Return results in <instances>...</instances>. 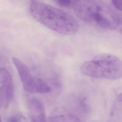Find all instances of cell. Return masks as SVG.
Wrapping results in <instances>:
<instances>
[{"label":"cell","mask_w":122,"mask_h":122,"mask_svg":"<svg viewBox=\"0 0 122 122\" xmlns=\"http://www.w3.org/2000/svg\"><path fill=\"white\" fill-rule=\"evenodd\" d=\"M30 9L36 20L60 34L71 35L79 30V24L75 19L61 9L38 1L32 2Z\"/></svg>","instance_id":"obj_1"},{"label":"cell","mask_w":122,"mask_h":122,"mask_svg":"<svg viewBox=\"0 0 122 122\" xmlns=\"http://www.w3.org/2000/svg\"><path fill=\"white\" fill-rule=\"evenodd\" d=\"M80 70L83 74L93 78L118 79L122 77V61L116 56L102 54L83 63Z\"/></svg>","instance_id":"obj_2"},{"label":"cell","mask_w":122,"mask_h":122,"mask_svg":"<svg viewBox=\"0 0 122 122\" xmlns=\"http://www.w3.org/2000/svg\"><path fill=\"white\" fill-rule=\"evenodd\" d=\"M72 7L76 15L85 22L93 21L95 14L101 10L95 0H75Z\"/></svg>","instance_id":"obj_3"},{"label":"cell","mask_w":122,"mask_h":122,"mask_svg":"<svg viewBox=\"0 0 122 122\" xmlns=\"http://www.w3.org/2000/svg\"><path fill=\"white\" fill-rule=\"evenodd\" d=\"M14 94L13 81L10 74L5 68H0V108L8 107Z\"/></svg>","instance_id":"obj_4"},{"label":"cell","mask_w":122,"mask_h":122,"mask_svg":"<svg viewBox=\"0 0 122 122\" xmlns=\"http://www.w3.org/2000/svg\"><path fill=\"white\" fill-rule=\"evenodd\" d=\"M12 61L17 70L24 90L28 93L33 94L35 76H33L29 68L18 58L13 57Z\"/></svg>","instance_id":"obj_5"},{"label":"cell","mask_w":122,"mask_h":122,"mask_svg":"<svg viewBox=\"0 0 122 122\" xmlns=\"http://www.w3.org/2000/svg\"><path fill=\"white\" fill-rule=\"evenodd\" d=\"M28 105L31 122H46L45 107L40 100L32 98L29 100Z\"/></svg>","instance_id":"obj_6"},{"label":"cell","mask_w":122,"mask_h":122,"mask_svg":"<svg viewBox=\"0 0 122 122\" xmlns=\"http://www.w3.org/2000/svg\"><path fill=\"white\" fill-rule=\"evenodd\" d=\"M51 87L43 80L35 76L33 87V94H46L50 92Z\"/></svg>","instance_id":"obj_7"},{"label":"cell","mask_w":122,"mask_h":122,"mask_svg":"<svg viewBox=\"0 0 122 122\" xmlns=\"http://www.w3.org/2000/svg\"><path fill=\"white\" fill-rule=\"evenodd\" d=\"M93 21H94L99 26L105 29H112L115 26L110 20L103 16L100 12L97 13L94 16Z\"/></svg>","instance_id":"obj_8"},{"label":"cell","mask_w":122,"mask_h":122,"mask_svg":"<svg viewBox=\"0 0 122 122\" xmlns=\"http://www.w3.org/2000/svg\"><path fill=\"white\" fill-rule=\"evenodd\" d=\"M51 117L53 122H81L77 117L71 114L53 115Z\"/></svg>","instance_id":"obj_9"},{"label":"cell","mask_w":122,"mask_h":122,"mask_svg":"<svg viewBox=\"0 0 122 122\" xmlns=\"http://www.w3.org/2000/svg\"><path fill=\"white\" fill-rule=\"evenodd\" d=\"M73 0H54L56 4L63 7L69 8L73 4Z\"/></svg>","instance_id":"obj_10"},{"label":"cell","mask_w":122,"mask_h":122,"mask_svg":"<svg viewBox=\"0 0 122 122\" xmlns=\"http://www.w3.org/2000/svg\"><path fill=\"white\" fill-rule=\"evenodd\" d=\"M112 2L116 9L122 11V0H112Z\"/></svg>","instance_id":"obj_11"},{"label":"cell","mask_w":122,"mask_h":122,"mask_svg":"<svg viewBox=\"0 0 122 122\" xmlns=\"http://www.w3.org/2000/svg\"><path fill=\"white\" fill-rule=\"evenodd\" d=\"M19 114L16 115L11 116L8 120V122H19Z\"/></svg>","instance_id":"obj_12"},{"label":"cell","mask_w":122,"mask_h":122,"mask_svg":"<svg viewBox=\"0 0 122 122\" xmlns=\"http://www.w3.org/2000/svg\"><path fill=\"white\" fill-rule=\"evenodd\" d=\"M19 122H31L25 116L22 114H19Z\"/></svg>","instance_id":"obj_13"},{"label":"cell","mask_w":122,"mask_h":122,"mask_svg":"<svg viewBox=\"0 0 122 122\" xmlns=\"http://www.w3.org/2000/svg\"><path fill=\"white\" fill-rule=\"evenodd\" d=\"M0 122H2V121H1V119L0 117Z\"/></svg>","instance_id":"obj_14"}]
</instances>
